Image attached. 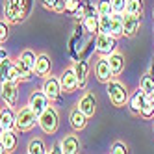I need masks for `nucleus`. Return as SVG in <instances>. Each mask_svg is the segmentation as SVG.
Segmentation results:
<instances>
[{"label": "nucleus", "mask_w": 154, "mask_h": 154, "mask_svg": "<svg viewBox=\"0 0 154 154\" xmlns=\"http://www.w3.org/2000/svg\"><path fill=\"white\" fill-rule=\"evenodd\" d=\"M0 97L2 100L6 102V106H15L19 100V84L11 82V80H6L2 82V87H0Z\"/></svg>", "instance_id": "obj_6"}, {"label": "nucleus", "mask_w": 154, "mask_h": 154, "mask_svg": "<svg viewBox=\"0 0 154 154\" xmlns=\"http://www.w3.org/2000/svg\"><path fill=\"white\" fill-rule=\"evenodd\" d=\"M56 13H63L65 11V0H54V9Z\"/></svg>", "instance_id": "obj_36"}, {"label": "nucleus", "mask_w": 154, "mask_h": 154, "mask_svg": "<svg viewBox=\"0 0 154 154\" xmlns=\"http://www.w3.org/2000/svg\"><path fill=\"white\" fill-rule=\"evenodd\" d=\"M112 8H113V13H125L126 0H112Z\"/></svg>", "instance_id": "obj_33"}, {"label": "nucleus", "mask_w": 154, "mask_h": 154, "mask_svg": "<svg viewBox=\"0 0 154 154\" xmlns=\"http://www.w3.org/2000/svg\"><path fill=\"white\" fill-rule=\"evenodd\" d=\"M85 13H87V6L84 4V2H80V8L76 9V11L72 13V17L76 19V20H84V17H85Z\"/></svg>", "instance_id": "obj_34"}, {"label": "nucleus", "mask_w": 154, "mask_h": 154, "mask_svg": "<svg viewBox=\"0 0 154 154\" xmlns=\"http://www.w3.org/2000/svg\"><path fill=\"white\" fill-rule=\"evenodd\" d=\"M6 56H8V52H6V48H4V47H0V60H4Z\"/></svg>", "instance_id": "obj_41"}, {"label": "nucleus", "mask_w": 154, "mask_h": 154, "mask_svg": "<svg viewBox=\"0 0 154 154\" xmlns=\"http://www.w3.org/2000/svg\"><path fill=\"white\" fill-rule=\"evenodd\" d=\"M2 152H6V147H4V143H2V139H0V154Z\"/></svg>", "instance_id": "obj_43"}, {"label": "nucleus", "mask_w": 154, "mask_h": 154, "mask_svg": "<svg viewBox=\"0 0 154 154\" xmlns=\"http://www.w3.org/2000/svg\"><path fill=\"white\" fill-rule=\"evenodd\" d=\"M139 89H143L147 95H150V93L154 91V74L147 72L145 76H143L141 82H139Z\"/></svg>", "instance_id": "obj_26"}, {"label": "nucleus", "mask_w": 154, "mask_h": 154, "mask_svg": "<svg viewBox=\"0 0 154 154\" xmlns=\"http://www.w3.org/2000/svg\"><path fill=\"white\" fill-rule=\"evenodd\" d=\"M145 102H147V93L143 91V89L136 91L134 95L130 97V100H128L130 113H132V115H139V113H141V108H143V104H145Z\"/></svg>", "instance_id": "obj_13"}, {"label": "nucleus", "mask_w": 154, "mask_h": 154, "mask_svg": "<svg viewBox=\"0 0 154 154\" xmlns=\"http://www.w3.org/2000/svg\"><path fill=\"white\" fill-rule=\"evenodd\" d=\"M72 69H74L76 76H78V84H80V87H84V85H85V82H87V72H89V67H87V61H84V60L74 61Z\"/></svg>", "instance_id": "obj_21"}, {"label": "nucleus", "mask_w": 154, "mask_h": 154, "mask_svg": "<svg viewBox=\"0 0 154 154\" xmlns=\"http://www.w3.org/2000/svg\"><path fill=\"white\" fill-rule=\"evenodd\" d=\"M152 17H154V11H152Z\"/></svg>", "instance_id": "obj_45"}, {"label": "nucleus", "mask_w": 154, "mask_h": 154, "mask_svg": "<svg viewBox=\"0 0 154 154\" xmlns=\"http://www.w3.org/2000/svg\"><path fill=\"white\" fill-rule=\"evenodd\" d=\"M108 63H109V69H112L113 76H119L125 71V56L121 52H117V50L108 56Z\"/></svg>", "instance_id": "obj_15"}, {"label": "nucleus", "mask_w": 154, "mask_h": 154, "mask_svg": "<svg viewBox=\"0 0 154 154\" xmlns=\"http://www.w3.org/2000/svg\"><path fill=\"white\" fill-rule=\"evenodd\" d=\"M50 69H52V61L47 54H39L37 60H35V69L34 72L37 76H48L50 74Z\"/></svg>", "instance_id": "obj_17"}, {"label": "nucleus", "mask_w": 154, "mask_h": 154, "mask_svg": "<svg viewBox=\"0 0 154 154\" xmlns=\"http://www.w3.org/2000/svg\"><path fill=\"white\" fill-rule=\"evenodd\" d=\"M106 91H108V97H109V102H112L115 108H121V106H125L128 102V91L121 82L109 80Z\"/></svg>", "instance_id": "obj_4"}, {"label": "nucleus", "mask_w": 154, "mask_h": 154, "mask_svg": "<svg viewBox=\"0 0 154 154\" xmlns=\"http://www.w3.org/2000/svg\"><path fill=\"white\" fill-rule=\"evenodd\" d=\"M0 139H2L4 147H6V152H13L17 149V143H19V137L15 134V128L13 130H4L2 136H0Z\"/></svg>", "instance_id": "obj_20"}, {"label": "nucleus", "mask_w": 154, "mask_h": 154, "mask_svg": "<svg viewBox=\"0 0 154 154\" xmlns=\"http://www.w3.org/2000/svg\"><path fill=\"white\" fill-rule=\"evenodd\" d=\"M87 117L84 112H80L78 108H74L72 112H71V115H69V121H71V126H72V130H76V132H80V130H84L85 126H87Z\"/></svg>", "instance_id": "obj_16"}, {"label": "nucleus", "mask_w": 154, "mask_h": 154, "mask_svg": "<svg viewBox=\"0 0 154 154\" xmlns=\"http://www.w3.org/2000/svg\"><path fill=\"white\" fill-rule=\"evenodd\" d=\"M8 39V24L6 23H0V43Z\"/></svg>", "instance_id": "obj_38"}, {"label": "nucleus", "mask_w": 154, "mask_h": 154, "mask_svg": "<svg viewBox=\"0 0 154 154\" xmlns=\"http://www.w3.org/2000/svg\"><path fill=\"white\" fill-rule=\"evenodd\" d=\"M97 13L98 15H113V8H112V0H98L97 6Z\"/></svg>", "instance_id": "obj_28"}, {"label": "nucleus", "mask_w": 154, "mask_h": 154, "mask_svg": "<svg viewBox=\"0 0 154 154\" xmlns=\"http://www.w3.org/2000/svg\"><path fill=\"white\" fill-rule=\"evenodd\" d=\"M95 48H97L98 54H102V56H109V54L115 52V48H117V37H113L112 34L98 32L97 37H95Z\"/></svg>", "instance_id": "obj_5"}, {"label": "nucleus", "mask_w": 154, "mask_h": 154, "mask_svg": "<svg viewBox=\"0 0 154 154\" xmlns=\"http://www.w3.org/2000/svg\"><path fill=\"white\" fill-rule=\"evenodd\" d=\"M123 26H125V35L134 37L139 30V17L130 15V13H123Z\"/></svg>", "instance_id": "obj_14"}, {"label": "nucleus", "mask_w": 154, "mask_h": 154, "mask_svg": "<svg viewBox=\"0 0 154 154\" xmlns=\"http://www.w3.org/2000/svg\"><path fill=\"white\" fill-rule=\"evenodd\" d=\"M48 152H54V154H61L63 152V149H61V141H56L52 145V150H48Z\"/></svg>", "instance_id": "obj_39"}, {"label": "nucleus", "mask_w": 154, "mask_h": 154, "mask_svg": "<svg viewBox=\"0 0 154 154\" xmlns=\"http://www.w3.org/2000/svg\"><path fill=\"white\" fill-rule=\"evenodd\" d=\"M113 37H121L125 35V26H123V13H113L112 15V32Z\"/></svg>", "instance_id": "obj_22"}, {"label": "nucleus", "mask_w": 154, "mask_h": 154, "mask_svg": "<svg viewBox=\"0 0 154 154\" xmlns=\"http://www.w3.org/2000/svg\"><path fill=\"white\" fill-rule=\"evenodd\" d=\"M0 125H2L4 130H13L15 128V113H13L11 106L0 109Z\"/></svg>", "instance_id": "obj_19"}, {"label": "nucleus", "mask_w": 154, "mask_h": 154, "mask_svg": "<svg viewBox=\"0 0 154 154\" xmlns=\"http://www.w3.org/2000/svg\"><path fill=\"white\" fill-rule=\"evenodd\" d=\"M82 23H84V28H85L87 34H91V35L98 34V13H97L95 8L87 6V13H85Z\"/></svg>", "instance_id": "obj_11"}, {"label": "nucleus", "mask_w": 154, "mask_h": 154, "mask_svg": "<svg viewBox=\"0 0 154 154\" xmlns=\"http://www.w3.org/2000/svg\"><path fill=\"white\" fill-rule=\"evenodd\" d=\"M30 8H32V0H6L4 17L9 24H19L30 13Z\"/></svg>", "instance_id": "obj_1"}, {"label": "nucleus", "mask_w": 154, "mask_h": 154, "mask_svg": "<svg viewBox=\"0 0 154 154\" xmlns=\"http://www.w3.org/2000/svg\"><path fill=\"white\" fill-rule=\"evenodd\" d=\"M143 119H152L154 117V104L152 102H149V98H147V102L143 104V108H141V113H139Z\"/></svg>", "instance_id": "obj_31"}, {"label": "nucleus", "mask_w": 154, "mask_h": 154, "mask_svg": "<svg viewBox=\"0 0 154 154\" xmlns=\"http://www.w3.org/2000/svg\"><path fill=\"white\" fill-rule=\"evenodd\" d=\"M2 132H4V128H2V125H0V136H2Z\"/></svg>", "instance_id": "obj_44"}, {"label": "nucleus", "mask_w": 154, "mask_h": 154, "mask_svg": "<svg viewBox=\"0 0 154 154\" xmlns=\"http://www.w3.org/2000/svg\"><path fill=\"white\" fill-rule=\"evenodd\" d=\"M80 2H82V0H65V11L72 15L76 9L80 8Z\"/></svg>", "instance_id": "obj_32"}, {"label": "nucleus", "mask_w": 154, "mask_h": 154, "mask_svg": "<svg viewBox=\"0 0 154 154\" xmlns=\"http://www.w3.org/2000/svg\"><path fill=\"white\" fill-rule=\"evenodd\" d=\"M95 74H97V80L102 82V84H108L109 80H113V72H112V69H109L108 58H102V60L97 61V65H95Z\"/></svg>", "instance_id": "obj_10"}, {"label": "nucleus", "mask_w": 154, "mask_h": 154, "mask_svg": "<svg viewBox=\"0 0 154 154\" xmlns=\"http://www.w3.org/2000/svg\"><path fill=\"white\" fill-rule=\"evenodd\" d=\"M43 152H48L43 139H32L28 143V154H43Z\"/></svg>", "instance_id": "obj_27"}, {"label": "nucleus", "mask_w": 154, "mask_h": 154, "mask_svg": "<svg viewBox=\"0 0 154 154\" xmlns=\"http://www.w3.org/2000/svg\"><path fill=\"white\" fill-rule=\"evenodd\" d=\"M41 4L45 9H50V11L54 9V0H41Z\"/></svg>", "instance_id": "obj_40"}, {"label": "nucleus", "mask_w": 154, "mask_h": 154, "mask_svg": "<svg viewBox=\"0 0 154 154\" xmlns=\"http://www.w3.org/2000/svg\"><path fill=\"white\" fill-rule=\"evenodd\" d=\"M125 13H130V15H137V17H141V13H143V0H126Z\"/></svg>", "instance_id": "obj_24"}, {"label": "nucleus", "mask_w": 154, "mask_h": 154, "mask_svg": "<svg viewBox=\"0 0 154 154\" xmlns=\"http://www.w3.org/2000/svg\"><path fill=\"white\" fill-rule=\"evenodd\" d=\"M37 125V115L34 113V109L30 106H23L15 113V128L20 132H28Z\"/></svg>", "instance_id": "obj_3"}, {"label": "nucleus", "mask_w": 154, "mask_h": 154, "mask_svg": "<svg viewBox=\"0 0 154 154\" xmlns=\"http://www.w3.org/2000/svg\"><path fill=\"white\" fill-rule=\"evenodd\" d=\"M9 80L11 82H20V74H19V71H17V67H15V63H13V67H11V71H9Z\"/></svg>", "instance_id": "obj_37"}, {"label": "nucleus", "mask_w": 154, "mask_h": 154, "mask_svg": "<svg viewBox=\"0 0 154 154\" xmlns=\"http://www.w3.org/2000/svg\"><path fill=\"white\" fill-rule=\"evenodd\" d=\"M60 84H61L63 93H74V91L80 87V84H78V76H76V72H74L72 67H71V69H65V71L61 72V76H60Z\"/></svg>", "instance_id": "obj_8"}, {"label": "nucleus", "mask_w": 154, "mask_h": 154, "mask_svg": "<svg viewBox=\"0 0 154 154\" xmlns=\"http://www.w3.org/2000/svg\"><path fill=\"white\" fill-rule=\"evenodd\" d=\"M13 63H15V67H17V71H19V74H20V82H30V80H32V74H34V71H32V69H30L20 58H17Z\"/></svg>", "instance_id": "obj_23"}, {"label": "nucleus", "mask_w": 154, "mask_h": 154, "mask_svg": "<svg viewBox=\"0 0 154 154\" xmlns=\"http://www.w3.org/2000/svg\"><path fill=\"white\" fill-rule=\"evenodd\" d=\"M98 32L102 34L112 32V15H98Z\"/></svg>", "instance_id": "obj_29"}, {"label": "nucleus", "mask_w": 154, "mask_h": 154, "mask_svg": "<svg viewBox=\"0 0 154 154\" xmlns=\"http://www.w3.org/2000/svg\"><path fill=\"white\" fill-rule=\"evenodd\" d=\"M112 152L113 154H125V152H128V149H126V145L123 141H115L113 147H112Z\"/></svg>", "instance_id": "obj_35"}, {"label": "nucleus", "mask_w": 154, "mask_h": 154, "mask_svg": "<svg viewBox=\"0 0 154 154\" xmlns=\"http://www.w3.org/2000/svg\"><path fill=\"white\" fill-rule=\"evenodd\" d=\"M0 109H2V108H0Z\"/></svg>", "instance_id": "obj_46"}, {"label": "nucleus", "mask_w": 154, "mask_h": 154, "mask_svg": "<svg viewBox=\"0 0 154 154\" xmlns=\"http://www.w3.org/2000/svg\"><path fill=\"white\" fill-rule=\"evenodd\" d=\"M61 149L65 154H76L80 150V139L78 136H74V134H69V136H65L61 139Z\"/></svg>", "instance_id": "obj_18"}, {"label": "nucleus", "mask_w": 154, "mask_h": 154, "mask_svg": "<svg viewBox=\"0 0 154 154\" xmlns=\"http://www.w3.org/2000/svg\"><path fill=\"white\" fill-rule=\"evenodd\" d=\"M28 106L34 109V113L39 117L50 106V98L45 95V91H43V89L41 91H34V93L30 95V98H28Z\"/></svg>", "instance_id": "obj_7"}, {"label": "nucleus", "mask_w": 154, "mask_h": 154, "mask_svg": "<svg viewBox=\"0 0 154 154\" xmlns=\"http://www.w3.org/2000/svg\"><path fill=\"white\" fill-rule=\"evenodd\" d=\"M147 98H149V102H152V104H154V91H152L150 95H147Z\"/></svg>", "instance_id": "obj_42"}, {"label": "nucleus", "mask_w": 154, "mask_h": 154, "mask_svg": "<svg viewBox=\"0 0 154 154\" xmlns=\"http://www.w3.org/2000/svg\"><path fill=\"white\" fill-rule=\"evenodd\" d=\"M37 125L45 134H54V132L58 130V126H60V115L56 112V108L48 106L45 112L37 117Z\"/></svg>", "instance_id": "obj_2"}, {"label": "nucleus", "mask_w": 154, "mask_h": 154, "mask_svg": "<svg viewBox=\"0 0 154 154\" xmlns=\"http://www.w3.org/2000/svg\"><path fill=\"white\" fill-rule=\"evenodd\" d=\"M43 91H45V95L50 98V100H58L60 95L63 93L61 89V84H60V78H56V76H47L45 82H43Z\"/></svg>", "instance_id": "obj_9"}, {"label": "nucleus", "mask_w": 154, "mask_h": 154, "mask_svg": "<svg viewBox=\"0 0 154 154\" xmlns=\"http://www.w3.org/2000/svg\"><path fill=\"white\" fill-rule=\"evenodd\" d=\"M19 58L23 60V61L28 65V67H30L32 71L35 69V60H37V56H35V54L32 52V50H23V52H20V56H19Z\"/></svg>", "instance_id": "obj_30"}, {"label": "nucleus", "mask_w": 154, "mask_h": 154, "mask_svg": "<svg viewBox=\"0 0 154 154\" xmlns=\"http://www.w3.org/2000/svg\"><path fill=\"white\" fill-rule=\"evenodd\" d=\"M11 67H13V61L8 56L4 60H0V84L9 80V71H11Z\"/></svg>", "instance_id": "obj_25"}, {"label": "nucleus", "mask_w": 154, "mask_h": 154, "mask_svg": "<svg viewBox=\"0 0 154 154\" xmlns=\"http://www.w3.org/2000/svg\"><path fill=\"white\" fill-rule=\"evenodd\" d=\"M78 109L84 112L87 117H93L95 112H97V98L93 93H85L80 100H78Z\"/></svg>", "instance_id": "obj_12"}]
</instances>
